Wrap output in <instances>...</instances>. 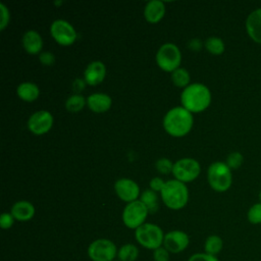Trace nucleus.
I'll use <instances>...</instances> for the list:
<instances>
[{
  "instance_id": "obj_1",
  "label": "nucleus",
  "mask_w": 261,
  "mask_h": 261,
  "mask_svg": "<svg viewBox=\"0 0 261 261\" xmlns=\"http://www.w3.org/2000/svg\"><path fill=\"white\" fill-rule=\"evenodd\" d=\"M194 124V116L182 106L169 109L162 120L164 130L171 137L181 138L188 135Z\"/></svg>"
},
{
  "instance_id": "obj_2",
  "label": "nucleus",
  "mask_w": 261,
  "mask_h": 261,
  "mask_svg": "<svg viewBox=\"0 0 261 261\" xmlns=\"http://www.w3.org/2000/svg\"><path fill=\"white\" fill-rule=\"evenodd\" d=\"M212 96L209 88L201 83L190 84L180 94V103L191 113H199L206 110L211 104Z\"/></svg>"
},
{
  "instance_id": "obj_3",
  "label": "nucleus",
  "mask_w": 261,
  "mask_h": 261,
  "mask_svg": "<svg viewBox=\"0 0 261 261\" xmlns=\"http://www.w3.org/2000/svg\"><path fill=\"white\" fill-rule=\"evenodd\" d=\"M163 204L171 210L182 209L189 202V190L186 184L177 179H169L165 181L160 192Z\"/></svg>"
},
{
  "instance_id": "obj_4",
  "label": "nucleus",
  "mask_w": 261,
  "mask_h": 261,
  "mask_svg": "<svg viewBox=\"0 0 261 261\" xmlns=\"http://www.w3.org/2000/svg\"><path fill=\"white\" fill-rule=\"evenodd\" d=\"M207 180L212 190L223 193L229 190L232 184L231 169L225 162L215 161L211 163L207 170Z\"/></svg>"
},
{
  "instance_id": "obj_5",
  "label": "nucleus",
  "mask_w": 261,
  "mask_h": 261,
  "mask_svg": "<svg viewBox=\"0 0 261 261\" xmlns=\"http://www.w3.org/2000/svg\"><path fill=\"white\" fill-rule=\"evenodd\" d=\"M164 234L162 228L155 224L146 222L135 230V239L139 245L148 250H156L163 246Z\"/></svg>"
},
{
  "instance_id": "obj_6",
  "label": "nucleus",
  "mask_w": 261,
  "mask_h": 261,
  "mask_svg": "<svg viewBox=\"0 0 261 261\" xmlns=\"http://www.w3.org/2000/svg\"><path fill=\"white\" fill-rule=\"evenodd\" d=\"M155 60L160 69L166 72H172L180 67L181 52L173 43H164L156 52Z\"/></svg>"
},
{
  "instance_id": "obj_7",
  "label": "nucleus",
  "mask_w": 261,
  "mask_h": 261,
  "mask_svg": "<svg viewBox=\"0 0 261 261\" xmlns=\"http://www.w3.org/2000/svg\"><path fill=\"white\" fill-rule=\"evenodd\" d=\"M149 211L147 207L140 201L136 200L134 202L127 203L121 214V219L123 224L129 229H137L144 223L148 217Z\"/></svg>"
},
{
  "instance_id": "obj_8",
  "label": "nucleus",
  "mask_w": 261,
  "mask_h": 261,
  "mask_svg": "<svg viewBox=\"0 0 261 261\" xmlns=\"http://www.w3.org/2000/svg\"><path fill=\"white\" fill-rule=\"evenodd\" d=\"M117 247L109 239L94 240L87 249L88 257L92 261H112L117 258Z\"/></svg>"
},
{
  "instance_id": "obj_9",
  "label": "nucleus",
  "mask_w": 261,
  "mask_h": 261,
  "mask_svg": "<svg viewBox=\"0 0 261 261\" xmlns=\"http://www.w3.org/2000/svg\"><path fill=\"white\" fill-rule=\"evenodd\" d=\"M200 172V163L194 158L185 157L173 163L172 174L174 179H177L184 184L194 181L199 176Z\"/></svg>"
},
{
  "instance_id": "obj_10",
  "label": "nucleus",
  "mask_w": 261,
  "mask_h": 261,
  "mask_svg": "<svg viewBox=\"0 0 261 261\" xmlns=\"http://www.w3.org/2000/svg\"><path fill=\"white\" fill-rule=\"evenodd\" d=\"M50 34L54 41L61 46H70L77 39L73 25L64 19H55L50 24Z\"/></svg>"
},
{
  "instance_id": "obj_11",
  "label": "nucleus",
  "mask_w": 261,
  "mask_h": 261,
  "mask_svg": "<svg viewBox=\"0 0 261 261\" xmlns=\"http://www.w3.org/2000/svg\"><path fill=\"white\" fill-rule=\"evenodd\" d=\"M53 122L54 118L51 112L47 110H38L29 117L27 124L32 134L42 136L47 134L52 128Z\"/></svg>"
},
{
  "instance_id": "obj_12",
  "label": "nucleus",
  "mask_w": 261,
  "mask_h": 261,
  "mask_svg": "<svg viewBox=\"0 0 261 261\" xmlns=\"http://www.w3.org/2000/svg\"><path fill=\"white\" fill-rule=\"evenodd\" d=\"M114 191L116 196L123 202L130 203L139 200L140 197V187L139 185L130 178L121 177L114 182Z\"/></svg>"
},
{
  "instance_id": "obj_13",
  "label": "nucleus",
  "mask_w": 261,
  "mask_h": 261,
  "mask_svg": "<svg viewBox=\"0 0 261 261\" xmlns=\"http://www.w3.org/2000/svg\"><path fill=\"white\" fill-rule=\"evenodd\" d=\"M190 244V237L187 232L179 229H173L164 234L163 247L172 254L185 251Z\"/></svg>"
},
{
  "instance_id": "obj_14",
  "label": "nucleus",
  "mask_w": 261,
  "mask_h": 261,
  "mask_svg": "<svg viewBox=\"0 0 261 261\" xmlns=\"http://www.w3.org/2000/svg\"><path fill=\"white\" fill-rule=\"evenodd\" d=\"M106 77V65L100 61L95 60L90 62L84 71V80L89 86H98Z\"/></svg>"
},
{
  "instance_id": "obj_15",
  "label": "nucleus",
  "mask_w": 261,
  "mask_h": 261,
  "mask_svg": "<svg viewBox=\"0 0 261 261\" xmlns=\"http://www.w3.org/2000/svg\"><path fill=\"white\" fill-rule=\"evenodd\" d=\"M112 99L105 93H93L87 97V107L95 113H104L111 108Z\"/></svg>"
},
{
  "instance_id": "obj_16",
  "label": "nucleus",
  "mask_w": 261,
  "mask_h": 261,
  "mask_svg": "<svg viewBox=\"0 0 261 261\" xmlns=\"http://www.w3.org/2000/svg\"><path fill=\"white\" fill-rule=\"evenodd\" d=\"M248 36L258 44H261V7L252 11L245 22Z\"/></svg>"
},
{
  "instance_id": "obj_17",
  "label": "nucleus",
  "mask_w": 261,
  "mask_h": 261,
  "mask_svg": "<svg viewBox=\"0 0 261 261\" xmlns=\"http://www.w3.org/2000/svg\"><path fill=\"white\" fill-rule=\"evenodd\" d=\"M21 44L27 53L31 55H37L42 52L43 39L37 31L29 30L22 35Z\"/></svg>"
},
{
  "instance_id": "obj_18",
  "label": "nucleus",
  "mask_w": 261,
  "mask_h": 261,
  "mask_svg": "<svg viewBox=\"0 0 261 261\" xmlns=\"http://www.w3.org/2000/svg\"><path fill=\"white\" fill-rule=\"evenodd\" d=\"M35 212L36 209L33 203L25 200L15 202L10 209V213L12 214L14 219L20 222L31 220L35 216Z\"/></svg>"
},
{
  "instance_id": "obj_19",
  "label": "nucleus",
  "mask_w": 261,
  "mask_h": 261,
  "mask_svg": "<svg viewBox=\"0 0 261 261\" xmlns=\"http://www.w3.org/2000/svg\"><path fill=\"white\" fill-rule=\"evenodd\" d=\"M165 15V5L160 0H151L144 7V17L149 23L159 22Z\"/></svg>"
},
{
  "instance_id": "obj_20",
  "label": "nucleus",
  "mask_w": 261,
  "mask_h": 261,
  "mask_svg": "<svg viewBox=\"0 0 261 261\" xmlns=\"http://www.w3.org/2000/svg\"><path fill=\"white\" fill-rule=\"evenodd\" d=\"M16 94L24 102H34L40 96V89L33 82H22L17 86Z\"/></svg>"
},
{
  "instance_id": "obj_21",
  "label": "nucleus",
  "mask_w": 261,
  "mask_h": 261,
  "mask_svg": "<svg viewBox=\"0 0 261 261\" xmlns=\"http://www.w3.org/2000/svg\"><path fill=\"white\" fill-rule=\"evenodd\" d=\"M223 249V240L217 234H210L206 238L204 242V252L217 256Z\"/></svg>"
},
{
  "instance_id": "obj_22",
  "label": "nucleus",
  "mask_w": 261,
  "mask_h": 261,
  "mask_svg": "<svg viewBox=\"0 0 261 261\" xmlns=\"http://www.w3.org/2000/svg\"><path fill=\"white\" fill-rule=\"evenodd\" d=\"M139 254L140 251L136 245L126 243L118 248L117 259L119 261H136L139 257Z\"/></svg>"
},
{
  "instance_id": "obj_23",
  "label": "nucleus",
  "mask_w": 261,
  "mask_h": 261,
  "mask_svg": "<svg viewBox=\"0 0 261 261\" xmlns=\"http://www.w3.org/2000/svg\"><path fill=\"white\" fill-rule=\"evenodd\" d=\"M148 209L149 213H156L159 209V202H158V196L157 193L152 191L151 189L145 190L141 195L139 199Z\"/></svg>"
},
{
  "instance_id": "obj_24",
  "label": "nucleus",
  "mask_w": 261,
  "mask_h": 261,
  "mask_svg": "<svg viewBox=\"0 0 261 261\" xmlns=\"http://www.w3.org/2000/svg\"><path fill=\"white\" fill-rule=\"evenodd\" d=\"M170 79H171L172 84L175 87L182 88V89L188 87L190 85V81H191L190 72L184 67H178L175 70H173L170 73Z\"/></svg>"
},
{
  "instance_id": "obj_25",
  "label": "nucleus",
  "mask_w": 261,
  "mask_h": 261,
  "mask_svg": "<svg viewBox=\"0 0 261 261\" xmlns=\"http://www.w3.org/2000/svg\"><path fill=\"white\" fill-rule=\"evenodd\" d=\"M87 105V98L81 94H72L65 101V108L67 111L76 113L84 109Z\"/></svg>"
},
{
  "instance_id": "obj_26",
  "label": "nucleus",
  "mask_w": 261,
  "mask_h": 261,
  "mask_svg": "<svg viewBox=\"0 0 261 261\" xmlns=\"http://www.w3.org/2000/svg\"><path fill=\"white\" fill-rule=\"evenodd\" d=\"M204 47L212 55H221L225 50L224 42L218 37L207 38L204 42Z\"/></svg>"
},
{
  "instance_id": "obj_27",
  "label": "nucleus",
  "mask_w": 261,
  "mask_h": 261,
  "mask_svg": "<svg viewBox=\"0 0 261 261\" xmlns=\"http://www.w3.org/2000/svg\"><path fill=\"white\" fill-rule=\"evenodd\" d=\"M247 219L251 224L257 225L261 224V203L253 204L248 212H247Z\"/></svg>"
},
{
  "instance_id": "obj_28",
  "label": "nucleus",
  "mask_w": 261,
  "mask_h": 261,
  "mask_svg": "<svg viewBox=\"0 0 261 261\" xmlns=\"http://www.w3.org/2000/svg\"><path fill=\"white\" fill-rule=\"evenodd\" d=\"M244 162V157H243V154L238 152V151H234V152H231L227 155L226 157V165L230 168V169H238L239 167L242 166Z\"/></svg>"
},
{
  "instance_id": "obj_29",
  "label": "nucleus",
  "mask_w": 261,
  "mask_h": 261,
  "mask_svg": "<svg viewBox=\"0 0 261 261\" xmlns=\"http://www.w3.org/2000/svg\"><path fill=\"white\" fill-rule=\"evenodd\" d=\"M155 168L161 174H169L172 173L173 162H171V160H169L168 158H159L155 162Z\"/></svg>"
},
{
  "instance_id": "obj_30",
  "label": "nucleus",
  "mask_w": 261,
  "mask_h": 261,
  "mask_svg": "<svg viewBox=\"0 0 261 261\" xmlns=\"http://www.w3.org/2000/svg\"><path fill=\"white\" fill-rule=\"evenodd\" d=\"M0 30L4 31L10 21V12L8 7L4 3H0Z\"/></svg>"
},
{
  "instance_id": "obj_31",
  "label": "nucleus",
  "mask_w": 261,
  "mask_h": 261,
  "mask_svg": "<svg viewBox=\"0 0 261 261\" xmlns=\"http://www.w3.org/2000/svg\"><path fill=\"white\" fill-rule=\"evenodd\" d=\"M153 260L154 261H169L170 260V252L167 249H165L163 246H161L153 251Z\"/></svg>"
},
{
  "instance_id": "obj_32",
  "label": "nucleus",
  "mask_w": 261,
  "mask_h": 261,
  "mask_svg": "<svg viewBox=\"0 0 261 261\" xmlns=\"http://www.w3.org/2000/svg\"><path fill=\"white\" fill-rule=\"evenodd\" d=\"M55 55L49 51H42L39 54V61L44 66H52L55 63Z\"/></svg>"
},
{
  "instance_id": "obj_33",
  "label": "nucleus",
  "mask_w": 261,
  "mask_h": 261,
  "mask_svg": "<svg viewBox=\"0 0 261 261\" xmlns=\"http://www.w3.org/2000/svg\"><path fill=\"white\" fill-rule=\"evenodd\" d=\"M14 217L9 212H3L0 216V226L2 229H9L14 223Z\"/></svg>"
},
{
  "instance_id": "obj_34",
  "label": "nucleus",
  "mask_w": 261,
  "mask_h": 261,
  "mask_svg": "<svg viewBox=\"0 0 261 261\" xmlns=\"http://www.w3.org/2000/svg\"><path fill=\"white\" fill-rule=\"evenodd\" d=\"M188 261H219V259L217 258V256H212L203 252V253H195L191 255Z\"/></svg>"
},
{
  "instance_id": "obj_35",
  "label": "nucleus",
  "mask_w": 261,
  "mask_h": 261,
  "mask_svg": "<svg viewBox=\"0 0 261 261\" xmlns=\"http://www.w3.org/2000/svg\"><path fill=\"white\" fill-rule=\"evenodd\" d=\"M164 185H165V181L161 178V177H159V176H155V177H153V178H151V180H150V182H149V187H150V189L152 190V191H154V192H161V190L163 189V187H164Z\"/></svg>"
},
{
  "instance_id": "obj_36",
  "label": "nucleus",
  "mask_w": 261,
  "mask_h": 261,
  "mask_svg": "<svg viewBox=\"0 0 261 261\" xmlns=\"http://www.w3.org/2000/svg\"><path fill=\"white\" fill-rule=\"evenodd\" d=\"M86 86H87V83L85 82L84 79L76 77L72 82V91L74 92V94H81L82 91L85 90Z\"/></svg>"
},
{
  "instance_id": "obj_37",
  "label": "nucleus",
  "mask_w": 261,
  "mask_h": 261,
  "mask_svg": "<svg viewBox=\"0 0 261 261\" xmlns=\"http://www.w3.org/2000/svg\"><path fill=\"white\" fill-rule=\"evenodd\" d=\"M187 45H188L189 49L192 50V51H200V50L203 48L204 43H203L200 39L194 38V39H191V40L188 42Z\"/></svg>"
},
{
  "instance_id": "obj_38",
  "label": "nucleus",
  "mask_w": 261,
  "mask_h": 261,
  "mask_svg": "<svg viewBox=\"0 0 261 261\" xmlns=\"http://www.w3.org/2000/svg\"><path fill=\"white\" fill-rule=\"evenodd\" d=\"M62 3H63V1H55V2H54V5H56V6L58 7V6H60Z\"/></svg>"
},
{
  "instance_id": "obj_39",
  "label": "nucleus",
  "mask_w": 261,
  "mask_h": 261,
  "mask_svg": "<svg viewBox=\"0 0 261 261\" xmlns=\"http://www.w3.org/2000/svg\"><path fill=\"white\" fill-rule=\"evenodd\" d=\"M259 201H260V203H261V191H260V193H259Z\"/></svg>"
},
{
  "instance_id": "obj_40",
  "label": "nucleus",
  "mask_w": 261,
  "mask_h": 261,
  "mask_svg": "<svg viewBox=\"0 0 261 261\" xmlns=\"http://www.w3.org/2000/svg\"><path fill=\"white\" fill-rule=\"evenodd\" d=\"M112 261H119V260L116 258V259H114V260H112Z\"/></svg>"
}]
</instances>
